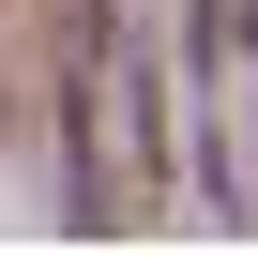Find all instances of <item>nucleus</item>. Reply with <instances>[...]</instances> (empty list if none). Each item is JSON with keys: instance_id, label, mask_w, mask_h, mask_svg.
Instances as JSON below:
<instances>
[{"instance_id": "f257e3e1", "label": "nucleus", "mask_w": 258, "mask_h": 258, "mask_svg": "<svg viewBox=\"0 0 258 258\" xmlns=\"http://www.w3.org/2000/svg\"><path fill=\"white\" fill-rule=\"evenodd\" d=\"M213 182L258 228V0H213Z\"/></svg>"}]
</instances>
